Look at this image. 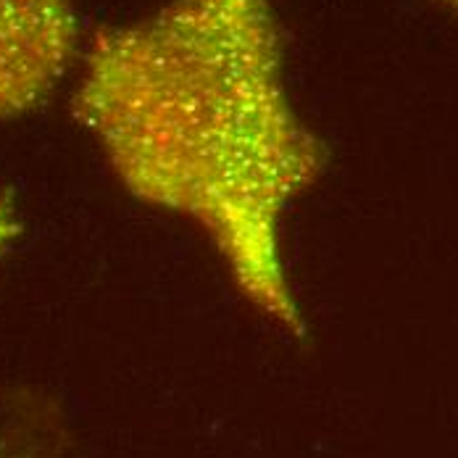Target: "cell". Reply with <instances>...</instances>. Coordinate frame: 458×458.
I'll use <instances>...</instances> for the list:
<instances>
[{
  "instance_id": "cell-1",
  "label": "cell",
  "mask_w": 458,
  "mask_h": 458,
  "mask_svg": "<svg viewBox=\"0 0 458 458\" xmlns=\"http://www.w3.org/2000/svg\"><path fill=\"white\" fill-rule=\"evenodd\" d=\"M74 116L140 203L198 229L259 317L309 319L284 225L327 148L301 114L272 0H166L95 32Z\"/></svg>"
},
{
  "instance_id": "cell-2",
  "label": "cell",
  "mask_w": 458,
  "mask_h": 458,
  "mask_svg": "<svg viewBox=\"0 0 458 458\" xmlns=\"http://www.w3.org/2000/svg\"><path fill=\"white\" fill-rule=\"evenodd\" d=\"M77 53L74 0H0V124L43 106Z\"/></svg>"
},
{
  "instance_id": "cell-3",
  "label": "cell",
  "mask_w": 458,
  "mask_h": 458,
  "mask_svg": "<svg viewBox=\"0 0 458 458\" xmlns=\"http://www.w3.org/2000/svg\"><path fill=\"white\" fill-rule=\"evenodd\" d=\"M64 440L38 403L0 395V458H72Z\"/></svg>"
},
{
  "instance_id": "cell-4",
  "label": "cell",
  "mask_w": 458,
  "mask_h": 458,
  "mask_svg": "<svg viewBox=\"0 0 458 458\" xmlns=\"http://www.w3.org/2000/svg\"><path fill=\"white\" fill-rule=\"evenodd\" d=\"M19 232H21V225H19L16 211L5 200H0V259L11 248V242L19 237Z\"/></svg>"
},
{
  "instance_id": "cell-5",
  "label": "cell",
  "mask_w": 458,
  "mask_h": 458,
  "mask_svg": "<svg viewBox=\"0 0 458 458\" xmlns=\"http://www.w3.org/2000/svg\"><path fill=\"white\" fill-rule=\"evenodd\" d=\"M445 13H451L454 19H458V0H435Z\"/></svg>"
}]
</instances>
